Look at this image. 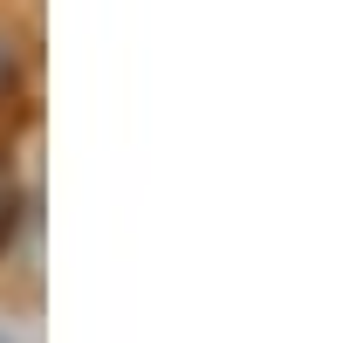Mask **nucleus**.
Returning a JSON list of instances; mask_svg holds the SVG:
<instances>
[{
  "label": "nucleus",
  "instance_id": "obj_1",
  "mask_svg": "<svg viewBox=\"0 0 364 343\" xmlns=\"http://www.w3.org/2000/svg\"><path fill=\"white\" fill-rule=\"evenodd\" d=\"M7 89H14V35L0 28V97H7Z\"/></svg>",
  "mask_w": 364,
  "mask_h": 343
}]
</instances>
